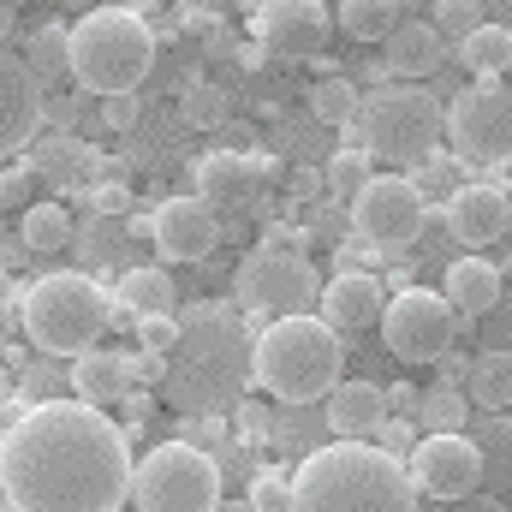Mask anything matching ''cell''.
Instances as JSON below:
<instances>
[{
  "mask_svg": "<svg viewBox=\"0 0 512 512\" xmlns=\"http://www.w3.org/2000/svg\"><path fill=\"white\" fill-rule=\"evenodd\" d=\"M131 435L84 399H42L0 435V495L12 512H120Z\"/></svg>",
  "mask_w": 512,
  "mask_h": 512,
  "instance_id": "1",
  "label": "cell"
},
{
  "mask_svg": "<svg viewBox=\"0 0 512 512\" xmlns=\"http://www.w3.org/2000/svg\"><path fill=\"white\" fill-rule=\"evenodd\" d=\"M161 358H167L161 393L179 411L221 417L251 387V328H245V310L239 304H221V298L191 304L179 316V340Z\"/></svg>",
  "mask_w": 512,
  "mask_h": 512,
  "instance_id": "2",
  "label": "cell"
},
{
  "mask_svg": "<svg viewBox=\"0 0 512 512\" xmlns=\"http://www.w3.org/2000/svg\"><path fill=\"white\" fill-rule=\"evenodd\" d=\"M286 512H417V489L382 441H328L298 459Z\"/></svg>",
  "mask_w": 512,
  "mask_h": 512,
  "instance_id": "3",
  "label": "cell"
},
{
  "mask_svg": "<svg viewBox=\"0 0 512 512\" xmlns=\"http://www.w3.org/2000/svg\"><path fill=\"white\" fill-rule=\"evenodd\" d=\"M18 322H24V340L48 358H78L90 346H102L108 328L131 322L126 310L114 304V292L96 286V274H42L18 292Z\"/></svg>",
  "mask_w": 512,
  "mask_h": 512,
  "instance_id": "4",
  "label": "cell"
},
{
  "mask_svg": "<svg viewBox=\"0 0 512 512\" xmlns=\"http://www.w3.org/2000/svg\"><path fill=\"white\" fill-rule=\"evenodd\" d=\"M340 334L322 316H274L251 340V382L274 393L280 405H310L340 382Z\"/></svg>",
  "mask_w": 512,
  "mask_h": 512,
  "instance_id": "5",
  "label": "cell"
},
{
  "mask_svg": "<svg viewBox=\"0 0 512 512\" xmlns=\"http://www.w3.org/2000/svg\"><path fill=\"white\" fill-rule=\"evenodd\" d=\"M155 66V30L131 6H96L66 24V78L90 96H126Z\"/></svg>",
  "mask_w": 512,
  "mask_h": 512,
  "instance_id": "6",
  "label": "cell"
},
{
  "mask_svg": "<svg viewBox=\"0 0 512 512\" xmlns=\"http://www.w3.org/2000/svg\"><path fill=\"white\" fill-rule=\"evenodd\" d=\"M352 149H364L370 161L393 167H423L441 149V102L429 84H387L376 96H358L352 108Z\"/></svg>",
  "mask_w": 512,
  "mask_h": 512,
  "instance_id": "7",
  "label": "cell"
},
{
  "mask_svg": "<svg viewBox=\"0 0 512 512\" xmlns=\"http://www.w3.org/2000/svg\"><path fill=\"white\" fill-rule=\"evenodd\" d=\"M126 501L137 512H209L221 501V465L191 441H161L131 465Z\"/></svg>",
  "mask_w": 512,
  "mask_h": 512,
  "instance_id": "8",
  "label": "cell"
},
{
  "mask_svg": "<svg viewBox=\"0 0 512 512\" xmlns=\"http://www.w3.org/2000/svg\"><path fill=\"white\" fill-rule=\"evenodd\" d=\"M441 137L453 143V161L459 167H483V173H501L512 161V102L501 78H477L471 90H459L447 108H441Z\"/></svg>",
  "mask_w": 512,
  "mask_h": 512,
  "instance_id": "9",
  "label": "cell"
},
{
  "mask_svg": "<svg viewBox=\"0 0 512 512\" xmlns=\"http://www.w3.org/2000/svg\"><path fill=\"white\" fill-rule=\"evenodd\" d=\"M310 304H316V268H310L304 245L268 233L239 268V310L274 322V316H298Z\"/></svg>",
  "mask_w": 512,
  "mask_h": 512,
  "instance_id": "10",
  "label": "cell"
},
{
  "mask_svg": "<svg viewBox=\"0 0 512 512\" xmlns=\"http://www.w3.org/2000/svg\"><path fill=\"white\" fill-rule=\"evenodd\" d=\"M376 322H382V346L399 364H435V358H447L453 340H459V328H465L459 310L441 292H429V286H405L399 298H387Z\"/></svg>",
  "mask_w": 512,
  "mask_h": 512,
  "instance_id": "11",
  "label": "cell"
},
{
  "mask_svg": "<svg viewBox=\"0 0 512 512\" xmlns=\"http://www.w3.org/2000/svg\"><path fill=\"white\" fill-rule=\"evenodd\" d=\"M429 221V203L417 191V179L405 173H370L352 191V233L376 251H405Z\"/></svg>",
  "mask_w": 512,
  "mask_h": 512,
  "instance_id": "12",
  "label": "cell"
},
{
  "mask_svg": "<svg viewBox=\"0 0 512 512\" xmlns=\"http://www.w3.org/2000/svg\"><path fill=\"white\" fill-rule=\"evenodd\" d=\"M405 477H411V489L429 495V501H465V495L483 489L489 459H483V447H477L471 435H459V429H429V435L411 447Z\"/></svg>",
  "mask_w": 512,
  "mask_h": 512,
  "instance_id": "13",
  "label": "cell"
},
{
  "mask_svg": "<svg viewBox=\"0 0 512 512\" xmlns=\"http://www.w3.org/2000/svg\"><path fill=\"white\" fill-rule=\"evenodd\" d=\"M149 239H155L161 262H203L221 245V209L203 197H167L149 221Z\"/></svg>",
  "mask_w": 512,
  "mask_h": 512,
  "instance_id": "14",
  "label": "cell"
},
{
  "mask_svg": "<svg viewBox=\"0 0 512 512\" xmlns=\"http://www.w3.org/2000/svg\"><path fill=\"white\" fill-rule=\"evenodd\" d=\"M251 30L262 48L286 60H310L328 48V6L322 0H256Z\"/></svg>",
  "mask_w": 512,
  "mask_h": 512,
  "instance_id": "15",
  "label": "cell"
},
{
  "mask_svg": "<svg viewBox=\"0 0 512 512\" xmlns=\"http://www.w3.org/2000/svg\"><path fill=\"white\" fill-rule=\"evenodd\" d=\"M42 108H48L42 78L24 66V54L0 48V161L18 155V149L42 131Z\"/></svg>",
  "mask_w": 512,
  "mask_h": 512,
  "instance_id": "16",
  "label": "cell"
},
{
  "mask_svg": "<svg viewBox=\"0 0 512 512\" xmlns=\"http://www.w3.org/2000/svg\"><path fill=\"white\" fill-rule=\"evenodd\" d=\"M441 221H447V233L465 245V251H489V245H501L507 239V185H459L453 197H447V209H441Z\"/></svg>",
  "mask_w": 512,
  "mask_h": 512,
  "instance_id": "17",
  "label": "cell"
},
{
  "mask_svg": "<svg viewBox=\"0 0 512 512\" xmlns=\"http://www.w3.org/2000/svg\"><path fill=\"white\" fill-rule=\"evenodd\" d=\"M382 66H387V78H399V84H429L447 66V36L429 18H399L382 36Z\"/></svg>",
  "mask_w": 512,
  "mask_h": 512,
  "instance_id": "18",
  "label": "cell"
},
{
  "mask_svg": "<svg viewBox=\"0 0 512 512\" xmlns=\"http://www.w3.org/2000/svg\"><path fill=\"white\" fill-rule=\"evenodd\" d=\"M316 298H322V322L334 328V334H358V328H376V316H382L387 292L376 274H364V268H346V274H334L328 286H316Z\"/></svg>",
  "mask_w": 512,
  "mask_h": 512,
  "instance_id": "19",
  "label": "cell"
},
{
  "mask_svg": "<svg viewBox=\"0 0 512 512\" xmlns=\"http://www.w3.org/2000/svg\"><path fill=\"white\" fill-rule=\"evenodd\" d=\"M322 399H328V429L340 441H370V435H382V423L393 417L387 411V387H376V382H334Z\"/></svg>",
  "mask_w": 512,
  "mask_h": 512,
  "instance_id": "20",
  "label": "cell"
},
{
  "mask_svg": "<svg viewBox=\"0 0 512 512\" xmlns=\"http://www.w3.org/2000/svg\"><path fill=\"white\" fill-rule=\"evenodd\" d=\"M24 167H30V179H48L54 191H90L102 179V155L78 137H42Z\"/></svg>",
  "mask_w": 512,
  "mask_h": 512,
  "instance_id": "21",
  "label": "cell"
},
{
  "mask_svg": "<svg viewBox=\"0 0 512 512\" xmlns=\"http://www.w3.org/2000/svg\"><path fill=\"white\" fill-rule=\"evenodd\" d=\"M274 173V161L268 155H203V167H197V197L203 203H251L256 197V185Z\"/></svg>",
  "mask_w": 512,
  "mask_h": 512,
  "instance_id": "22",
  "label": "cell"
},
{
  "mask_svg": "<svg viewBox=\"0 0 512 512\" xmlns=\"http://www.w3.org/2000/svg\"><path fill=\"white\" fill-rule=\"evenodd\" d=\"M501 268L495 262H483L477 251H465L459 262H447V274H441V298L459 310V322H477V316H489L495 304H501Z\"/></svg>",
  "mask_w": 512,
  "mask_h": 512,
  "instance_id": "23",
  "label": "cell"
},
{
  "mask_svg": "<svg viewBox=\"0 0 512 512\" xmlns=\"http://www.w3.org/2000/svg\"><path fill=\"white\" fill-rule=\"evenodd\" d=\"M72 399H84V405H114L120 393H131L137 382V364H131L126 352H102V346H90V352H78L72 358Z\"/></svg>",
  "mask_w": 512,
  "mask_h": 512,
  "instance_id": "24",
  "label": "cell"
},
{
  "mask_svg": "<svg viewBox=\"0 0 512 512\" xmlns=\"http://www.w3.org/2000/svg\"><path fill=\"white\" fill-rule=\"evenodd\" d=\"M459 66L471 72V78H501L512 66V30L507 24H471L465 36H459Z\"/></svg>",
  "mask_w": 512,
  "mask_h": 512,
  "instance_id": "25",
  "label": "cell"
},
{
  "mask_svg": "<svg viewBox=\"0 0 512 512\" xmlns=\"http://www.w3.org/2000/svg\"><path fill=\"white\" fill-rule=\"evenodd\" d=\"M173 274L167 268H149V262H137L120 274V292H114V304L126 310V316H161V310H173Z\"/></svg>",
  "mask_w": 512,
  "mask_h": 512,
  "instance_id": "26",
  "label": "cell"
},
{
  "mask_svg": "<svg viewBox=\"0 0 512 512\" xmlns=\"http://www.w3.org/2000/svg\"><path fill=\"white\" fill-rule=\"evenodd\" d=\"M465 405H477V411H489V417H501L512 405V358L507 352L471 358V370H465Z\"/></svg>",
  "mask_w": 512,
  "mask_h": 512,
  "instance_id": "27",
  "label": "cell"
},
{
  "mask_svg": "<svg viewBox=\"0 0 512 512\" xmlns=\"http://www.w3.org/2000/svg\"><path fill=\"white\" fill-rule=\"evenodd\" d=\"M18 239H24V251H66V245H72V215H66V203H24Z\"/></svg>",
  "mask_w": 512,
  "mask_h": 512,
  "instance_id": "28",
  "label": "cell"
},
{
  "mask_svg": "<svg viewBox=\"0 0 512 512\" xmlns=\"http://www.w3.org/2000/svg\"><path fill=\"white\" fill-rule=\"evenodd\" d=\"M399 24V0H340V30L358 42H382Z\"/></svg>",
  "mask_w": 512,
  "mask_h": 512,
  "instance_id": "29",
  "label": "cell"
},
{
  "mask_svg": "<svg viewBox=\"0 0 512 512\" xmlns=\"http://www.w3.org/2000/svg\"><path fill=\"white\" fill-rule=\"evenodd\" d=\"M352 108H358V90H352V78H316L310 84V114L322 120L328 131H346L352 126Z\"/></svg>",
  "mask_w": 512,
  "mask_h": 512,
  "instance_id": "30",
  "label": "cell"
},
{
  "mask_svg": "<svg viewBox=\"0 0 512 512\" xmlns=\"http://www.w3.org/2000/svg\"><path fill=\"white\" fill-rule=\"evenodd\" d=\"M24 66L42 78V90H48V84H60V78H66V24H42V30L30 36Z\"/></svg>",
  "mask_w": 512,
  "mask_h": 512,
  "instance_id": "31",
  "label": "cell"
},
{
  "mask_svg": "<svg viewBox=\"0 0 512 512\" xmlns=\"http://www.w3.org/2000/svg\"><path fill=\"white\" fill-rule=\"evenodd\" d=\"M411 405H417V423H429V429H459V417H465V393H453V387H429Z\"/></svg>",
  "mask_w": 512,
  "mask_h": 512,
  "instance_id": "32",
  "label": "cell"
},
{
  "mask_svg": "<svg viewBox=\"0 0 512 512\" xmlns=\"http://www.w3.org/2000/svg\"><path fill=\"white\" fill-rule=\"evenodd\" d=\"M370 167H376V161H370L364 149H340V155H334V161L322 167V185H328V191H346V197H352V191H358V185L370 179Z\"/></svg>",
  "mask_w": 512,
  "mask_h": 512,
  "instance_id": "33",
  "label": "cell"
},
{
  "mask_svg": "<svg viewBox=\"0 0 512 512\" xmlns=\"http://www.w3.org/2000/svg\"><path fill=\"white\" fill-rule=\"evenodd\" d=\"M429 24H435L447 42H459L471 24H483V6H477V0H435V18H429Z\"/></svg>",
  "mask_w": 512,
  "mask_h": 512,
  "instance_id": "34",
  "label": "cell"
},
{
  "mask_svg": "<svg viewBox=\"0 0 512 512\" xmlns=\"http://www.w3.org/2000/svg\"><path fill=\"white\" fill-rule=\"evenodd\" d=\"M131 334H137L143 352H167V346L179 340V316H173V310H161V316H131Z\"/></svg>",
  "mask_w": 512,
  "mask_h": 512,
  "instance_id": "35",
  "label": "cell"
},
{
  "mask_svg": "<svg viewBox=\"0 0 512 512\" xmlns=\"http://www.w3.org/2000/svg\"><path fill=\"white\" fill-rule=\"evenodd\" d=\"M251 512H286V477L280 471H262L251 483Z\"/></svg>",
  "mask_w": 512,
  "mask_h": 512,
  "instance_id": "36",
  "label": "cell"
},
{
  "mask_svg": "<svg viewBox=\"0 0 512 512\" xmlns=\"http://www.w3.org/2000/svg\"><path fill=\"white\" fill-rule=\"evenodd\" d=\"M30 191H36L30 167H0V209H24V203H30Z\"/></svg>",
  "mask_w": 512,
  "mask_h": 512,
  "instance_id": "37",
  "label": "cell"
},
{
  "mask_svg": "<svg viewBox=\"0 0 512 512\" xmlns=\"http://www.w3.org/2000/svg\"><path fill=\"white\" fill-rule=\"evenodd\" d=\"M84 197H90V209H96V215H126V209H131L126 185H90Z\"/></svg>",
  "mask_w": 512,
  "mask_h": 512,
  "instance_id": "38",
  "label": "cell"
},
{
  "mask_svg": "<svg viewBox=\"0 0 512 512\" xmlns=\"http://www.w3.org/2000/svg\"><path fill=\"white\" fill-rule=\"evenodd\" d=\"M102 102H108V126L126 131V126H131V114H137V90H126V96H102Z\"/></svg>",
  "mask_w": 512,
  "mask_h": 512,
  "instance_id": "39",
  "label": "cell"
},
{
  "mask_svg": "<svg viewBox=\"0 0 512 512\" xmlns=\"http://www.w3.org/2000/svg\"><path fill=\"white\" fill-rule=\"evenodd\" d=\"M292 191H298V197H316V191H322V173H316V167H298Z\"/></svg>",
  "mask_w": 512,
  "mask_h": 512,
  "instance_id": "40",
  "label": "cell"
},
{
  "mask_svg": "<svg viewBox=\"0 0 512 512\" xmlns=\"http://www.w3.org/2000/svg\"><path fill=\"white\" fill-rule=\"evenodd\" d=\"M6 310H12V280H6V262H0V322H6Z\"/></svg>",
  "mask_w": 512,
  "mask_h": 512,
  "instance_id": "41",
  "label": "cell"
},
{
  "mask_svg": "<svg viewBox=\"0 0 512 512\" xmlns=\"http://www.w3.org/2000/svg\"><path fill=\"white\" fill-rule=\"evenodd\" d=\"M465 501H471V507H465V512H507V507H501V501H483V495H465Z\"/></svg>",
  "mask_w": 512,
  "mask_h": 512,
  "instance_id": "42",
  "label": "cell"
},
{
  "mask_svg": "<svg viewBox=\"0 0 512 512\" xmlns=\"http://www.w3.org/2000/svg\"><path fill=\"white\" fill-rule=\"evenodd\" d=\"M18 6H24V0H0V24H6V18H12Z\"/></svg>",
  "mask_w": 512,
  "mask_h": 512,
  "instance_id": "43",
  "label": "cell"
},
{
  "mask_svg": "<svg viewBox=\"0 0 512 512\" xmlns=\"http://www.w3.org/2000/svg\"><path fill=\"white\" fill-rule=\"evenodd\" d=\"M0 417H6V376H0Z\"/></svg>",
  "mask_w": 512,
  "mask_h": 512,
  "instance_id": "44",
  "label": "cell"
},
{
  "mask_svg": "<svg viewBox=\"0 0 512 512\" xmlns=\"http://www.w3.org/2000/svg\"><path fill=\"white\" fill-rule=\"evenodd\" d=\"M0 512H12V501H6V495H0Z\"/></svg>",
  "mask_w": 512,
  "mask_h": 512,
  "instance_id": "45",
  "label": "cell"
}]
</instances>
